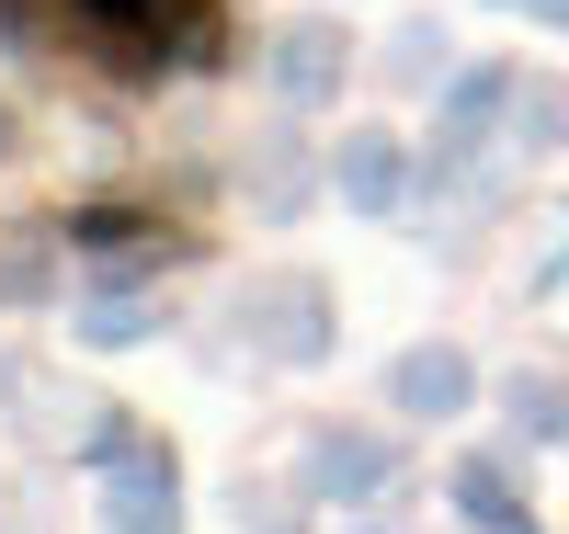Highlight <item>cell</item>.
<instances>
[{
	"label": "cell",
	"mask_w": 569,
	"mask_h": 534,
	"mask_svg": "<svg viewBox=\"0 0 569 534\" xmlns=\"http://www.w3.org/2000/svg\"><path fill=\"white\" fill-rule=\"evenodd\" d=\"M342 182L365 193V205H388V182H399V149H376V137H365V149H342Z\"/></svg>",
	"instance_id": "obj_2"
},
{
	"label": "cell",
	"mask_w": 569,
	"mask_h": 534,
	"mask_svg": "<svg viewBox=\"0 0 569 534\" xmlns=\"http://www.w3.org/2000/svg\"><path fill=\"white\" fill-rule=\"evenodd\" d=\"M80 12H91V34H103V46L149 58V46H160V12H182V0H80Z\"/></svg>",
	"instance_id": "obj_1"
},
{
	"label": "cell",
	"mask_w": 569,
	"mask_h": 534,
	"mask_svg": "<svg viewBox=\"0 0 569 534\" xmlns=\"http://www.w3.org/2000/svg\"><path fill=\"white\" fill-rule=\"evenodd\" d=\"M330 58H342V46H330V34H308V46H284V80H297V91H319V80H330Z\"/></svg>",
	"instance_id": "obj_4"
},
{
	"label": "cell",
	"mask_w": 569,
	"mask_h": 534,
	"mask_svg": "<svg viewBox=\"0 0 569 534\" xmlns=\"http://www.w3.org/2000/svg\"><path fill=\"white\" fill-rule=\"evenodd\" d=\"M399 386H410V410H445V399H456V364H445V353H410Z\"/></svg>",
	"instance_id": "obj_3"
},
{
	"label": "cell",
	"mask_w": 569,
	"mask_h": 534,
	"mask_svg": "<svg viewBox=\"0 0 569 534\" xmlns=\"http://www.w3.org/2000/svg\"><path fill=\"white\" fill-rule=\"evenodd\" d=\"M525 12H547V23H569V0H525Z\"/></svg>",
	"instance_id": "obj_5"
}]
</instances>
